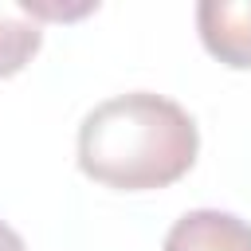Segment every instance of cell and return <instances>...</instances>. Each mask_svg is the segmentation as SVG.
<instances>
[{"mask_svg":"<svg viewBox=\"0 0 251 251\" xmlns=\"http://www.w3.org/2000/svg\"><path fill=\"white\" fill-rule=\"evenodd\" d=\"M196 31L212 59L231 71H251V0L196 4Z\"/></svg>","mask_w":251,"mask_h":251,"instance_id":"cell-2","label":"cell"},{"mask_svg":"<svg viewBox=\"0 0 251 251\" xmlns=\"http://www.w3.org/2000/svg\"><path fill=\"white\" fill-rule=\"evenodd\" d=\"M200 153L192 114L153 90H129L98 102L78 122L75 157L82 176L118 192H153L176 184Z\"/></svg>","mask_w":251,"mask_h":251,"instance_id":"cell-1","label":"cell"},{"mask_svg":"<svg viewBox=\"0 0 251 251\" xmlns=\"http://www.w3.org/2000/svg\"><path fill=\"white\" fill-rule=\"evenodd\" d=\"M161 251H251V224L235 212L192 208L169 227Z\"/></svg>","mask_w":251,"mask_h":251,"instance_id":"cell-3","label":"cell"},{"mask_svg":"<svg viewBox=\"0 0 251 251\" xmlns=\"http://www.w3.org/2000/svg\"><path fill=\"white\" fill-rule=\"evenodd\" d=\"M0 251H27L24 239H20V231L12 224H4V220H0Z\"/></svg>","mask_w":251,"mask_h":251,"instance_id":"cell-5","label":"cell"},{"mask_svg":"<svg viewBox=\"0 0 251 251\" xmlns=\"http://www.w3.org/2000/svg\"><path fill=\"white\" fill-rule=\"evenodd\" d=\"M43 47V24L24 4H0V78L20 75Z\"/></svg>","mask_w":251,"mask_h":251,"instance_id":"cell-4","label":"cell"}]
</instances>
